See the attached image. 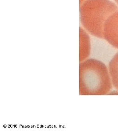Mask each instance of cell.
Wrapping results in <instances>:
<instances>
[{"mask_svg":"<svg viewBox=\"0 0 118 133\" xmlns=\"http://www.w3.org/2000/svg\"><path fill=\"white\" fill-rule=\"evenodd\" d=\"M85 1H86V0H79V4H80V5L81 4H82L83 2H84Z\"/></svg>","mask_w":118,"mask_h":133,"instance_id":"cell-6","label":"cell"},{"mask_svg":"<svg viewBox=\"0 0 118 133\" xmlns=\"http://www.w3.org/2000/svg\"><path fill=\"white\" fill-rule=\"evenodd\" d=\"M108 70L112 85L118 91V52L109 62Z\"/></svg>","mask_w":118,"mask_h":133,"instance_id":"cell-5","label":"cell"},{"mask_svg":"<svg viewBox=\"0 0 118 133\" xmlns=\"http://www.w3.org/2000/svg\"><path fill=\"white\" fill-rule=\"evenodd\" d=\"M80 48L79 60L80 62L83 61L89 56L91 51V42L88 34L84 29L80 28L79 31Z\"/></svg>","mask_w":118,"mask_h":133,"instance_id":"cell-4","label":"cell"},{"mask_svg":"<svg viewBox=\"0 0 118 133\" xmlns=\"http://www.w3.org/2000/svg\"><path fill=\"white\" fill-rule=\"evenodd\" d=\"M79 71L80 95H106L112 90L108 69L103 62L87 59L80 62Z\"/></svg>","mask_w":118,"mask_h":133,"instance_id":"cell-1","label":"cell"},{"mask_svg":"<svg viewBox=\"0 0 118 133\" xmlns=\"http://www.w3.org/2000/svg\"><path fill=\"white\" fill-rule=\"evenodd\" d=\"M117 10V5L110 0H86L80 5L81 23L92 36L104 38L105 23Z\"/></svg>","mask_w":118,"mask_h":133,"instance_id":"cell-2","label":"cell"},{"mask_svg":"<svg viewBox=\"0 0 118 133\" xmlns=\"http://www.w3.org/2000/svg\"><path fill=\"white\" fill-rule=\"evenodd\" d=\"M103 38L114 48L118 49V10L106 21L103 29Z\"/></svg>","mask_w":118,"mask_h":133,"instance_id":"cell-3","label":"cell"},{"mask_svg":"<svg viewBox=\"0 0 118 133\" xmlns=\"http://www.w3.org/2000/svg\"><path fill=\"white\" fill-rule=\"evenodd\" d=\"M115 1V2L118 4V0H114Z\"/></svg>","mask_w":118,"mask_h":133,"instance_id":"cell-7","label":"cell"}]
</instances>
